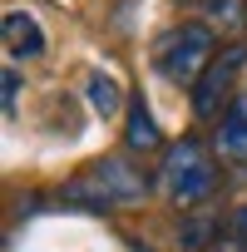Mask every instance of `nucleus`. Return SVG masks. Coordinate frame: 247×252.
Returning <instances> with one entry per match:
<instances>
[{"label":"nucleus","mask_w":247,"mask_h":252,"mask_svg":"<svg viewBox=\"0 0 247 252\" xmlns=\"http://www.w3.org/2000/svg\"><path fill=\"white\" fill-rule=\"evenodd\" d=\"M232 232H237V247L247 252V208H237V218H232Z\"/></svg>","instance_id":"nucleus-11"},{"label":"nucleus","mask_w":247,"mask_h":252,"mask_svg":"<svg viewBox=\"0 0 247 252\" xmlns=\"http://www.w3.org/2000/svg\"><path fill=\"white\" fill-rule=\"evenodd\" d=\"M149 193V178L139 168H129L124 158H94L84 173H74L64 183V203H79V208H129Z\"/></svg>","instance_id":"nucleus-1"},{"label":"nucleus","mask_w":247,"mask_h":252,"mask_svg":"<svg viewBox=\"0 0 247 252\" xmlns=\"http://www.w3.org/2000/svg\"><path fill=\"white\" fill-rule=\"evenodd\" d=\"M124 149L129 154H158L163 134L154 124V109L144 104V94H129V109H124Z\"/></svg>","instance_id":"nucleus-5"},{"label":"nucleus","mask_w":247,"mask_h":252,"mask_svg":"<svg viewBox=\"0 0 247 252\" xmlns=\"http://www.w3.org/2000/svg\"><path fill=\"white\" fill-rule=\"evenodd\" d=\"M208 237H213V222H188V227H183V247H188V252H203Z\"/></svg>","instance_id":"nucleus-10"},{"label":"nucleus","mask_w":247,"mask_h":252,"mask_svg":"<svg viewBox=\"0 0 247 252\" xmlns=\"http://www.w3.org/2000/svg\"><path fill=\"white\" fill-rule=\"evenodd\" d=\"M217 154L227 163H247V104H232L217 119Z\"/></svg>","instance_id":"nucleus-7"},{"label":"nucleus","mask_w":247,"mask_h":252,"mask_svg":"<svg viewBox=\"0 0 247 252\" xmlns=\"http://www.w3.org/2000/svg\"><path fill=\"white\" fill-rule=\"evenodd\" d=\"M0 35H5V50L15 60H35L45 55V30L30 10H5V20H0Z\"/></svg>","instance_id":"nucleus-6"},{"label":"nucleus","mask_w":247,"mask_h":252,"mask_svg":"<svg viewBox=\"0 0 247 252\" xmlns=\"http://www.w3.org/2000/svg\"><path fill=\"white\" fill-rule=\"evenodd\" d=\"M247 64V50L242 45H227L208 69H203V79L193 84V114L198 119H222L232 104H227V94H232V74Z\"/></svg>","instance_id":"nucleus-4"},{"label":"nucleus","mask_w":247,"mask_h":252,"mask_svg":"<svg viewBox=\"0 0 247 252\" xmlns=\"http://www.w3.org/2000/svg\"><path fill=\"white\" fill-rule=\"evenodd\" d=\"M84 99H89V109H94L99 119H114L119 109H129L124 84H119L114 74H104V69H89V79H84Z\"/></svg>","instance_id":"nucleus-8"},{"label":"nucleus","mask_w":247,"mask_h":252,"mask_svg":"<svg viewBox=\"0 0 247 252\" xmlns=\"http://www.w3.org/2000/svg\"><path fill=\"white\" fill-rule=\"evenodd\" d=\"M154 60H158V74H163V79H173V84H198L203 69L217 60L213 30H208V25H178V30H168V35L158 40Z\"/></svg>","instance_id":"nucleus-2"},{"label":"nucleus","mask_w":247,"mask_h":252,"mask_svg":"<svg viewBox=\"0 0 247 252\" xmlns=\"http://www.w3.org/2000/svg\"><path fill=\"white\" fill-rule=\"evenodd\" d=\"M163 183H168V198L173 208H193L203 203L213 188H217V168L203 149V139H178L163 158Z\"/></svg>","instance_id":"nucleus-3"},{"label":"nucleus","mask_w":247,"mask_h":252,"mask_svg":"<svg viewBox=\"0 0 247 252\" xmlns=\"http://www.w3.org/2000/svg\"><path fill=\"white\" fill-rule=\"evenodd\" d=\"M0 99H5V119H15V99H20V69H5V79H0Z\"/></svg>","instance_id":"nucleus-9"}]
</instances>
